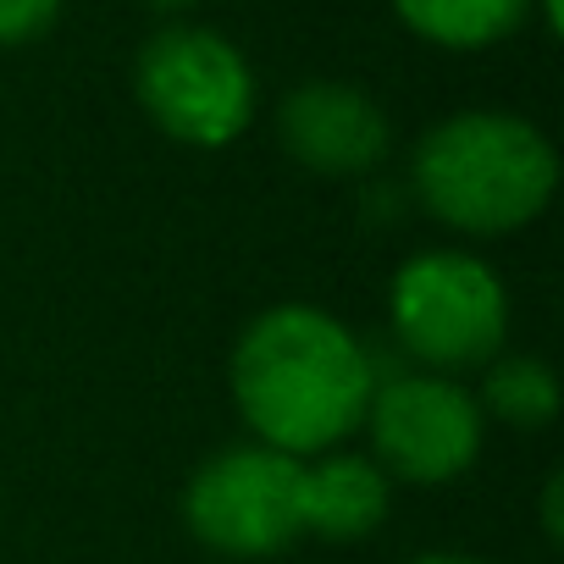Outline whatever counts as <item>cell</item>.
I'll return each instance as SVG.
<instances>
[{"label": "cell", "instance_id": "cell-15", "mask_svg": "<svg viewBox=\"0 0 564 564\" xmlns=\"http://www.w3.org/2000/svg\"><path fill=\"white\" fill-rule=\"evenodd\" d=\"M542 23H547V34H558V29H564V12H558V0H542Z\"/></svg>", "mask_w": 564, "mask_h": 564}, {"label": "cell", "instance_id": "cell-3", "mask_svg": "<svg viewBox=\"0 0 564 564\" xmlns=\"http://www.w3.org/2000/svg\"><path fill=\"white\" fill-rule=\"evenodd\" d=\"M388 322L415 371H476L509 338V294L487 260L465 249H421L388 282Z\"/></svg>", "mask_w": 564, "mask_h": 564}, {"label": "cell", "instance_id": "cell-5", "mask_svg": "<svg viewBox=\"0 0 564 564\" xmlns=\"http://www.w3.org/2000/svg\"><path fill=\"white\" fill-rule=\"evenodd\" d=\"M360 426L371 432V459L388 481L443 487L476 465L487 415L476 410V393L454 377L377 360V388Z\"/></svg>", "mask_w": 564, "mask_h": 564}, {"label": "cell", "instance_id": "cell-6", "mask_svg": "<svg viewBox=\"0 0 564 564\" xmlns=\"http://www.w3.org/2000/svg\"><path fill=\"white\" fill-rule=\"evenodd\" d=\"M300 465L265 443L210 454L183 487V520L194 542L227 558H271L300 531Z\"/></svg>", "mask_w": 564, "mask_h": 564}, {"label": "cell", "instance_id": "cell-4", "mask_svg": "<svg viewBox=\"0 0 564 564\" xmlns=\"http://www.w3.org/2000/svg\"><path fill=\"white\" fill-rule=\"evenodd\" d=\"M133 89L150 122L194 150L232 144L254 117V73L243 51L188 23H166L161 34H150L133 67Z\"/></svg>", "mask_w": 564, "mask_h": 564}, {"label": "cell", "instance_id": "cell-14", "mask_svg": "<svg viewBox=\"0 0 564 564\" xmlns=\"http://www.w3.org/2000/svg\"><path fill=\"white\" fill-rule=\"evenodd\" d=\"M150 12H161V18H177V12H188V7H199V0H144Z\"/></svg>", "mask_w": 564, "mask_h": 564}, {"label": "cell", "instance_id": "cell-8", "mask_svg": "<svg viewBox=\"0 0 564 564\" xmlns=\"http://www.w3.org/2000/svg\"><path fill=\"white\" fill-rule=\"evenodd\" d=\"M393 481L371 454H316L300 465V531L322 542H360L388 520Z\"/></svg>", "mask_w": 564, "mask_h": 564}, {"label": "cell", "instance_id": "cell-9", "mask_svg": "<svg viewBox=\"0 0 564 564\" xmlns=\"http://www.w3.org/2000/svg\"><path fill=\"white\" fill-rule=\"evenodd\" d=\"M393 7L410 34L443 51H487L531 18V0H393Z\"/></svg>", "mask_w": 564, "mask_h": 564}, {"label": "cell", "instance_id": "cell-10", "mask_svg": "<svg viewBox=\"0 0 564 564\" xmlns=\"http://www.w3.org/2000/svg\"><path fill=\"white\" fill-rule=\"evenodd\" d=\"M476 410L498 415L503 426L536 432V426H547L558 415V377L536 355H498V360H487Z\"/></svg>", "mask_w": 564, "mask_h": 564}, {"label": "cell", "instance_id": "cell-13", "mask_svg": "<svg viewBox=\"0 0 564 564\" xmlns=\"http://www.w3.org/2000/svg\"><path fill=\"white\" fill-rule=\"evenodd\" d=\"M410 564H487V558H470V553H415Z\"/></svg>", "mask_w": 564, "mask_h": 564}, {"label": "cell", "instance_id": "cell-1", "mask_svg": "<svg viewBox=\"0 0 564 564\" xmlns=\"http://www.w3.org/2000/svg\"><path fill=\"white\" fill-rule=\"evenodd\" d=\"M232 404L289 459L338 448L371 404L377 355L322 305H271L232 344Z\"/></svg>", "mask_w": 564, "mask_h": 564}, {"label": "cell", "instance_id": "cell-11", "mask_svg": "<svg viewBox=\"0 0 564 564\" xmlns=\"http://www.w3.org/2000/svg\"><path fill=\"white\" fill-rule=\"evenodd\" d=\"M62 18V0H0V45H29Z\"/></svg>", "mask_w": 564, "mask_h": 564}, {"label": "cell", "instance_id": "cell-12", "mask_svg": "<svg viewBox=\"0 0 564 564\" xmlns=\"http://www.w3.org/2000/svg\"><path fill=\"white\" fill-rule=\"evenodd\" d=\"M558 498H564V481H558V476H547V487H542V531H547V542H558V536H564Z\"/></svg>", "mask_w": 564, "mask_h": 564}, {"label": "cell", "instance_id": "cell-7", "mask_svg": "<svg viewBox=\"0 0 564 564\" xmlns=\"http://www.w3.org/2000/svg\"><path fill=\"white\" fill-rule=\"evenodd\" d=\"M276 139L316 177H366L382 166L393 128L388 111L355 84H300L276 106Z\"/></svg>", "mask_w": 564, "mask_h": 564}, {"label": "cell", "instance_id": "cell-2", "mask_svg": "<svg viewBox=\"0 0 564 564\" xmlns=\"http://www.w3.org/2000/svg\"><path fill=\"white\" fill-rule=\"evenodd\" d=\"M410 188L443 227L470 238H503L547 210L558 188V155L547 133L525 117L459 111L415 144Z\"/></svg>", "mask_w": 564, "mask_h": 564}]
</instances>
